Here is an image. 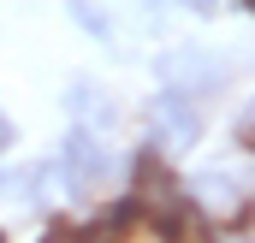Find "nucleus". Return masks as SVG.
<instances>
[{"label": "nucleus", "instance_id": "obj_1", "mask_svg": "<svg viewBox=\"0 0 255 243\" xmlns=\"http://www.w3.org/2000/svg\"><path fill=\"white\" fill-rule=\"evenodd\" d=\"M60 178H65V196L83 202L95 190L119 178V154L107 142V130H89V124H71L65 130V148H60Z\"/></svg>", "mask_w": 255, "mask_h": 243}, {"label": "nucleus", "instance_id": "obj_2", "mask_svg": "<svg viewBox=\"0 0 255 243\" xmlns=\"http://www.w3.org/2000/svg\"><path fill=\"white\" fill-rule=\"evenodd\" d=\"M142 124H148V142L160 154H190L202 142V124H208L202 119V95H184V89L160 83L148 95V107H142Z\"/></svg>", "mask_w": 255, "mask_h": 243}, {"label": "nucleus", "instance_id": "obj_3", "mask_svg": "<svg viewBox=\"0 0 255 243\" xmlns=\"http://www.w3.org/2000/svg\"><path fill=\"white\" fill-rule=\"evenodd\" d=\"M154 77L184 89V95H220L232 83V60L214 54L208 42H178V48H160L154 54Z\"/></svg>", "mask_w": 255, "mask_h": 243}, {"label": "nucleus", "instance_id": "obj_4", "mask_svg": "<svg viewBox=\"0 0 255 243\" xmlns=\"http://www.w3.org/2000/svg\"><path fill=\"white\" fill-rule=\"evenodd\" d=\"M65 113H71V124L113 130V124H119V101H113L95 77H65Z\"/></svg>", "mask_w": 255, "mask_h": 243}, {"label": "nucleus", "instance_id": "obj_5", "mask_svg": "<svg viewBox=\"0 0 255 243\" xmlns=\"http://www.w3.org/2000/svg\"><path fill=\"white\" fill-rule=\"evenodd\" d=\"M244 190H250V178H226V172H190L184 178V196L196 208H214V214H226V208L244 214V202H250Z\"/></svg>", "mask_w": 255, "mask_h": 243}, {"label": "nucleus", "instance_id": "obj_6", "mask_svg": "<svg viewBox=\"0 0 255 243\" xmlns=\"http://www.w3.org/2000/svg\"><path fill=\"white\" fill-rule=\"evenodd\" d=\"M65 18H71L83 36H95L101 48H113V42H119V30H113V18H107V6H101V0H65Z\"/></svg>", "mask_w": 255, "mask_h": 243}, {"label": "nucleus", "instance_id": "obj_7", "mask_svg": "<svg viewBox=\"0 0 255 243\" xmlns=\"http://www.w3.org/2000/svg\"><path fill=\"white\" fill-rule=\"evenodd\" d=\"M12 142H18V124L0 113V154H12Z\"/></svg>", "mask_w": 255, "mask_h": 243}]
</instances>
